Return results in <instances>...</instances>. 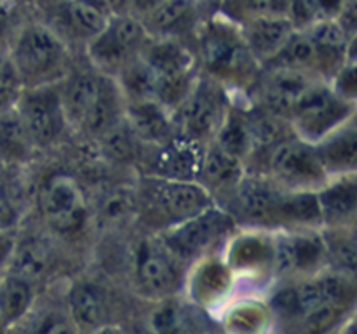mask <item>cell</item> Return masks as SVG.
<instances>
[{"label":"cell","instance_id":"cell-1","mask_svg":"<svg viewBox=\"0 0 357 334\" xmlns=\"http://www.w3.org/2000/svg\"><path fill=\"white\" fill-rule=\"evenodd\" d=\"M61 87L66 124L101 136L119 124L126 100L117 82L101 73H80Z\"/></svg>","mask_w":357,"mask_h":334},{"label":"cell","instance_id":"cell-2","mask_svg":"<svg viewBox=\"0 0 357 334\" xmlns=\"http://www.w3.org/2000/svg\"><path fill=\"white\" fill-rule=\"evenodd\" d=\"M9 61L23 89H33L61 84L66 79L70 56L56 31L44 24H30L17 37Z\"/></svg>","mask_w":357,"mask_h":334},{"label":"cell","instance_id":"cell-3","mask_svg":"<svg viewBox=\"0 0 357 334\" xmlns=\"http://www.w3.org/2000/svg\"><path fill=\"white\" fill-rule=\"evenodd\" d=\"M149 40L150 35L138 17L128 13L112 14L107 26L89 40L87 54L98 73L115 79L142 54Z\"/></svg>","mask_w":357,"mask_h":334},{"label":"cell","instance_id":"cell-4","mask_svg":"<svg viewBox=\"0 0 357 334\" xmlns=\"http://www.w3.org/2000/svg\"><path fill=\"white\" fill-rule=\"evenodd\" d=\"M354 284L351 275L342 271L305 277L275 298V308L288 320H295L326 305H352Z\"/></svg>","mask_w":357,"mask_h":334},{"label":"cell","instance_id":"cell-5","mask_svg":"<svg viewBox=\"0 0 357 334\" xmlns=\"http://www.w3.org/2000/svg\"><path fill=\"white\" fill-rule=\"evenodd\" d=\"M268 167L272 180L286 190L317 191L330 180L314 145L302 139H282L275 143Z\"/></svg>","mask_w":357,"mask_h":334},{"label":"cell","instance_id":"cell-6","mask_svg":"<svg viewBox=\"0 0 357 334\" xmlns=\"http://www.w3.org/2000/svg\"><path fill=\"white\" fill-rule=\"evenodd\" d=\"M59 86L61 84L21 90L16 110L35 148H44L58 141L68 125Z\"/></svg>","mask_w":357,"mask_h":334},{"label":"cell","instance_id":"cell-7","mask_svg":"<svg viewBox=\"0 0 357 334\" xmlns=\"http://www.w3.org/2000/svg\"><path fill=\"white\" fill-rule=\"evenodd\" d=\"M201 58L209 75L218 82L246 75L255 63L253 56L244 44L243 31L230 24H206L201 33Z\"/></svg>","mask_w":357,"mask_h":334},{"label":"cell","instance_id":"cell-8","mask_svg":"<svg viewBox=\"0 0 357 334\" xmlns=\"http://www.w3.org/2000/svg\"><path fill=\"white\" fill-rule=\"evenodd\" d=\"M225 111V101L218 82L197 79L192 93L173 113L178 136L199 143L215 138Z\"/></svg>","mask_w":357,"mask_h":334},{"label":"cell","instance_id":"cell-9","mask_svg":"<svg viewBox=\"0 0 357 334\" xmlns=\"http://www.w3.org/2000/svg\"><path fill=\"white\" fill-rule=\"evenodd\" d=\"M330 87L324 86L314 72L293 68H267L264 80V101L268 111L295 117L298 111L323 96Z\"/></svg>","mask_w":357,"mask_h":334},{"label":"cell","instance_id":"cell-10","mask_svg":"<svg viewBox=\"0 0 357 334\" xmlns=\"http://www.w3.org/2000/svg\"><path fill=\"white\" fill-rule=\"evenodd\" d=\"M234 219L215 205L208 211L176 223L164 233L162 242L178 260H192L209 250L232 230Z\"/></svg>","mask_w":357,"mask_h":334},{"label":"cell","instance_id":"cell-11","mask_svg":"<svg viewBox=\"0 0 357 334\" xmlns=\"http://www.w3.org/2000/svg\"><path fill=\"white\" fill-rule=\"evenodd\" d=\"M40 207L49 225L63 235L79 232L89 216L86 197L68 174H54L45 181L40 191Z\"/></svg>","mask_w":357,"mask_h":334},{"label":"cell","instance_id":"cell-12","mask_svg":"<svg viewBox=\"0 0 357 334\" xmlns=\"http://www.w3.org/2000/svg\"><path fill=\"white\" fill-rule=\"evenodd\" d=\"M149 198L171 225L187 221L215 205L213 195L199 181L164 180L152 176L149 180Z\"/></svg>","mask_w":357,"mask_h":334},{"label":"cell","instance_id":"cell-13","mask_svg":"<svg viewBox=\"0 0 357 334\" xmlns=\"http://www.w3.org/2000/svg\"><path fill=\"white\" fill-rule=\"evenodd\" d=\"M176 260L162 239L142 240L135 250V278L139 291L152 298L171 294L180 278Z\"/></svg>","mask_w":357,"mask_h":334},{"label":"cell","instance_id":"cell-14","mask_svg":"<svg viewBox=\"0 0 357 334\" xmlns=\"http://www.w3.org/2000/svg\"><path fill=\"white\" fill-rule=\"evenodd\" d=\"M354 113V101L338 97L331 89L314 103L303 108L291 118L293 127L298 132V139L316 145L326 136L333 134L345 124H349Z\"/></svg>","mask_w":357,"mask_h":334},{"label":"cell","instance_id":"cell-15","mask_svg":"<svg viewBox=\"0 0 357 334\" xmlns=\"http://www.w3.org/2000/svg\"><path fill=\"white\" fill-rule=\"evenodd\" d=\"M326 260L323 235L317 233H286L272 244V263L282 275L312 273Z\"/></svg>","mask_w":357,"mask_h":334},{"label":"cell","instance_id":"cell-16","mask_svg":"<svg viewBox=\"0 0 357 334\" xmlns=\"http://www.w3.org/2000/svg\"><path fill=\"white\" fill-rule=\"evenodd\" d=\"M124 120L129 131L136 139L164 145L174 139L176 125H174L173 111L167 110L157 100H143L126 103Z\"/></svg>","mask_w":357,"mask_h":334},{"label":"cell","instance_id":"cell-17","mask_svg":"<svg viewBox=\"0 0 357 334\" xmlns=\"http://www.w3.org/2000/svg\"><path fill=\"white\" fill-rule=\"evenodd\" d=\"M202 153L204 143L176 136L171 141L160 145L159 153L152 162V176L164 180L197 181Z\"/></svg>","mask_w":357,"mask_h":334},{"label":"cell","instance_id":"cell-18","mask_svg":"<svg viewBox=\"0 0 357 334\" xmlns=\"http://www.w3.org/2000/svg\"><path fill=\"white\" fill-rule=\"evenodd\" d=\"M236 190L237 202L246 218L257 223H279V209L286 188L274 180L244 176Z\"/></svg>","mask_w":357,"mask_h":334},{"label":"cell","instance_id":"cell-19","mask_svg":"<svg viewBox=\"0 0 357 334\" xmlns=\"http://www.w3.org/2000/svg\"><path fill=\"white\" fill-rule=\"evenodd\" d=\"M316 193L321 209V219L328 228L351 226L354 223L357 207V184L354 173L328 180Z\"/></svg>","mask_w":357,"mask_h":334},{"label":"cell","instance_id":"cell-20","mask_svg":"<svg viewBox=\"0 0 357 334\" xmlns=\"http://www.w3.org/2000/svg\"><path fill=\"white\" fill-rule=\"evenodd\" d=\"M139 56L153 70L157 82L194 75V54L178 38L150 37Z\"/></svg>","mask_w":357,"mask_h":334},{"label":"cell","instance_id":"cell-21","mask_svg":"<svg viewBox=\"0 0 357 334\" xmlns=\"http://www.w3.org/2000/svg\"><path fill=\"white\" fill-rule=\"evenodd\" d=\"M241 31H243L244 44L255 61L265 65L286 44L295 28L288 17L258 16L246 19V24Z\"/></svg>","mask_w":357,"mask_h":334},{"label":"cell","instance_id":"cell-22","mask_svg":"<svg viewBox=\"0 0 357 334\" xmlns=\"http://www.w3.org/2000/svg\"><path fill=\"white\" fill-rule=\"evenodd\" d=\"M197 0H162L142 17V24L152 38H176L194 26Z\"/></svg>","mask_w":357,"mask_h":334},{"label":"cell","instance_id":"cell-23","mask_svg":"<svg viewBox=\"0 0 357 334\" xmlns=\"http://www.w3.org/2000/svg\"><path fill=\"white\" fill-rule=\"evenodd\" d=\"M317 157L323 164L328 176L352 174L357 159V134L352 122L345 124L333 134L326 136L323 141L314 145Z\"/></svg>","mask_w":357,"mask_h":334},{"label":"cell","instance_id":"cell-24","mask_svg":"<svg viewBox=\"0 0 357 334\" xmlns=\"http://www.w3.org/2000/svg\"><path fill=\"white\" fill-rule=\"evenodd\" d=\"M244 176L246 173H244L243 160L227 153L213 141L204 145L201 169H199V183L204 184L208 190L209 188L225 190V188H237Z\"/></svg>","mask_w":357,"mask_h":334},{"label":"cell","instance_id":"cell-25","mask_svg":"<svg viewBox=\"0 0 357 334\" xmlns=\"http://www.w3.org/2000/svg\"><path fill=\"white\" fill-rule=\"evenodd\" d=\"M35 150L16 106L0 113V167L26 162Z\"/></svg>","mask_w":357,"mask_h":334},{"label":"cell","instance_id":"cell-26","mask_svg":"<svg viewBox=\"0 0 357 334\" xmlns=\"http://www.w3.org/2000/svg\"><path fill=\"white\" fill-rule=\"evenodd\" d=\"M107 303L100 287L89 282H80L70 292V317L77 329L96 331L103 326Z\"/></svg>","mask_w":357,"mask_h":334},{"label":"cell","instance_id":"cell-27","mask_svg":"<svg viewBox=\"0 0 357 334\" xmlns=\"http://www.w3.org/2000/svg\"><path fill=\"white\" fill-rule=\"evenodd\" d=\"M33 285L16 275L0 273V322L6 329L16 326L33 305Z\"/></svg>","mask_w":357,"mask_h":334},{"label":"cell","instance_id":"cell-28","mask_svg":"<svg viewBox=\"0 0 357 334\" xmlns=\"http://www.w3.org/2000/svg\"><path fill=\"white\" fill-rule=\"evenodd\" d=\"M267 68H293L317 73V51L305 31L295 30L286 44L265 63Z\"/></svg>","mask_w":357,"mask_h":334},{"label":"cell","instance_id":"cell-29","mask_svg":"<svg viewBox=\"0 0 357 334\" xmlns=\"http://www.w3.org/2000/svg\"><path fill=\"white\" fill-rule=\"evenodd\" d=\"M47 268L49 253L44 244L37 242V240H23V242H20V239H17L6 271L33 285L35 282L44 277Z\"/></svg>","mask_w":357,"mask_h":334},{"label":"cell","instance_id":"cell-30","mask_svg":"<svg viewBox=\"0 0 357 334\" xmlns=\"http://www.w3.org/2000/svg\"><path fill=\"white\" fill-rule=\"evenodd\" d=\"M114 80L117 82L126 103L155 100V73L142 56L129 63Z\"/></svg>","mask_w":357,"mask_h":334},{"label":"cell","instance_id":"cell-31","mask_svg":"<svg viewBox=\"0 0 357 334\" xmlns=\"http://www.w3.org/2000/svg\"><path fill=\"white\" fill-rule=\"evenodd\" d=\"M213 143L230 155L243 160L253 146L246 117H243L237 111H225V117H223L222 124H220L218 131L213 138Z\"/></svg>","mask_w":357,"mask_h":334},{"label":"cell","instance_id":"cell-32","mask_svg":"<svg viewBox=\"0 0 357 334\" xmlns=\"http://www.w3.org/2000/svg\"><path fill=\"white\" fill-rule=\"evenodd\" d=\"M323 242L326 247L328 260L340 264L342 273H352L356 267L354 225L328 228V232L323 235Z\"/></svg>","mask_w":357,"mask_h":334},{"label":"cell","instance_id":"cell-33","mask_svg":"<svg viewBox=\"0 0 357 334\" xmlns=\"http://www.w3.org/2000/svg\"><path fill=\"white\" fill-rule=\"evenodd\" d=\"M351 308L349 303L342 305H326L321 308L312 310L305 315L298 317L291 322L293 334H328L344 320L347 310Z\"/></svg>","mask_w":357,"mask_h":334},{"label":"cell","instance_id":"cell-34","mask_svg":"<svg viewBox=\"0 0 357 334\" xmlns=\"http://www.w3.org/2000/svg\"><path fill=\"white\" fill-rule=\"evenodd\" d=\"M63 13H65L66 23L72 26V30L84 35V37H96L107 26V14L80 2V0H65Z\"/></svg>","mask_w":357,"mask_h":334},{"label":"cell","instance_id":"cell-35","mask_svg":"<svg viewBox=\"0 0 357 334\" xmlns=\"http://www.w3.org/2000/svg\"><path fill=\"white\" fill-rule=\"evenodd\" d=\"M21 90H23V86L9 59L0 63V113L16 106Z\"/></svg>","mask_w":357,"mask_h":334},{"label":"cell","instance_id":"cell-36","mask_svg":"<svg viewBox=\"0 0 357 334\" xmlns=\"http://www.w3.org/2000/svg\"><path fill=\"white\" fill-rule=\"evenodd\" d=\"M288 19L295 30L305 31L314 23H317L319 19H324V17L321 14L316 0H293L291 7H289Z\"/></svg>","mask_w":357,"mask_h":334},{"label":"cell","instance_id":"cell-37","mask_svg":"<svg viewBox=\"0 0 357 334\" xmlns=\"http://www.w3.org/2000/svg\"><path fill=\"white\" fill-rule=\"evenodd\" d=\"M20 218L21 211L17 207L16 197L13 195V190L6 183L2 174H0V232L16 230Z\"/></svg>","mask_w":357,"mask_h":334},{"label":"cell","instance_id":"cell-38","mask_svg":"<svg viewBox=\"0 0 357 334\" xmlns=\"http://www.w3.org/2000/svg\"><path fill=\"white\" fill-rule=\"evenodd\" d=\"M335 79L333 93L338 97H344L347 101H354L356 97V65L354 59H349L344 66L337 72Z\"/></svg>","mask_w":357,"mask_h":334},{"label":"cell","instance_id":"cell-39","mask_svg":"<svg viewBox=\"0 0 357 334\" xmlns=\"http://www.w3.org/2000/svg\"><path fill=\"white\" fill-rule=\"evenodd\" d=\"M131 211V202H129L128 193H114L105 200L103 207L100 209V214L103 221H114V219L124 218Z\"/></svg>","mask_w":357,"mask_h":334},{"label":"cell","instance_id":"cell-40","mask_svg":"<svg viewBox=\"0 0 357 334\" xmlns=\"http://www.w3.org/2000/svg\"><path fill=\"white\" fill-rule=\"evenodd\" d=\"M16 242H17L16 230H6V232H0V273H3V271L7 270V264H9L10 256H13Z\"/></svg>","mask_w":357,"mask_h":334},{"label":"cell","instance_id":"cell-41","mask_svg":"<svg viewBox=\"0 0 357 334\" xmlns=\"http://www.w3.org/2000/svg\"><path fill=\"white\" fill-rule=\"evenodd\" d=\"M38 334H77V327L73 326L72 320L65 319H54L49 320Z\"/></svg>","mask_w":357,"mask_h":334},{"label":"cell","instance_id":"cell-42","mask_svg":"<svg viewBox=\"0 0 357 334\" xmlns=\"http://www.w3.org/2000/svg\"><path fill=\"white\" fill-rule=\"evenodd\" d=\"M237 6L248 13V19L258 16H267L268 0H236Z\"/></svg>","mask_w":357,"mask_h":334},{"label":"cell","instance_id":"cell-43","mask_svg":"<svg viewBox=\"0 0 357 334\" xmlns=\"http://www.w3.org/2000/svg\"><path fill=\"white\" fill-rule=\"evenodd\" d=\"M162 0H128V9H126V13L142 19L149 10H152Z\"/></svg>","mask_w":357,"mask_h":334},{"label":"cell","instance_id":"cell-44","mask_svg":"<svg viewBox=\"0 0 357 334\" xmlns=\"http://www.w3.org/2000/svg\"><path fill=\"white\" fill-rule=\"evenodd\" d=\"M317 6H319L321 14L326 19H335L340 13V9L344 7L345 0H316Z\"/></svg>","mask_w":357,"mask_h":334},{"label":"cell","instance_id":"cell-45","mask_svg":"<svg viewBox=\"0 0 357 334\" xmlns=\"http://www.w3.org/2000/svg\"><path fill=\"white\" fill-rule=\"evenodd\" d=\"M291 2H293V0H268L267 16L288 17L289 7H291Z\"/></svg>","mask_w":357,"mask_h":334},{"label":"cell","instance_id":"cell-46","mask_svg":"<svg viewBox=\"0 0 357 334\" xmlns=\"http://www.w3.org/2000/svg\"><path fill=\"white\" fill-rule=\"evenodd\" d=\"M108 7V13L112 14H122L128 9V0H105Z\"/></svg>","mask_w":357,"mask_h":334},{"label":"cell","instance_id":"cell-47","mask_svg":"<svg viewBox=\"0 0 357 334\" xmlns=\"http://www.w3.org/2000/svg\"><path fill=\"white\" fill-rule=\"evenodd\" d=\"M80 2L87 3V6L94 7V9L101 10V13H103V14L110 16V13H108V7H107V3H105V0H80Z\"/></svg>","mask_w":357,"mask_h":334},{"label":"cell","instance_id":"cell-48","mask_svg":"<svg viewBox=\"0 0 357 334\" xmlns=\"http://www.w3.org/2000/svg\"><path fill=\"white\" fill-rule=\"evenodd\" d=\"M89 334H124V333H122V331H119V329H115V327L101 326V327H98L96 331H93V333H89Z\"/></svg>","mask_w":357,"mask_h":334},{"label":"cell","instance_id":"cell-49","mask_svg":"<svg viewBox=\"0 0 357 334\" xmlns=\"http://www.w3.org/2000/svg\"><path fill=\"white\" fill-rule=\"evenodd\" d=\"M3 333H6V327H3V324L0 322V334H3Z\"/></svg>","mask_w":357,"mask_h":334},{"label":"cell","instance_id":"cell-50","mask_svg":"<svg viewBox=\"0 0 357 334\" xmlns=\"http://www.w3.org/2000/svg\"><path fill=\"white\" fill-rule=\"evenodd\" d=\"M344 334H354V329H352V327H351V329H349L347 333H344Z\"/></svg>","mask_w":357,"mask_h":334}]
</instances>
